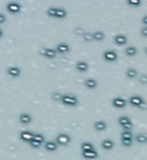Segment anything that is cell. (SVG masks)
<instances>
[{
    "instance_id": "obj_31",
    "label": "cell",
    "mask_w": 147,
    "mask_h": 160,
    "mask_svg": "<svg viewBox=\"0 0 147 160\" xmlns=\"http://www.w3.org/2000/svg\"><path fill=\"white\" fill-rule=\"evenodd\" d=\"M33 140H36L37 141V143H42L43 142V136H40V135H37V136H33Z\"/></svg>"
},
{
    "instance_id": "obj_6",
    "label": "cell",
    "mask_w": 147,
    "mask_h": 160,
    "mask_svg": "<svg viewBox=\"0 0 147 160\" xmlns=\"http://www.w3.org/2000/svg\"><path fill=\"white\" fill-rule=\"evenodd\" d=\"M42 54H43L44 56L48 57V58H53V57L57 56V49H53V48H44L42 49Z\"/></svg>"
},
{
    "instance_id": "obj_18",
    "label": "cell",
    "mask_w": 147,
    "mask_h": 160,
    "mask_svg": "<svg viewBox=\"0 0 147 160\" xmlns=\"http://www.w3.org/2000/svg\"><path fill=\"white\" fill-rule=\"evenodd\" d=\"M57 7H54V6L48 7L47 10H46V14H47L50 17H55V15H57Z\"/></svg>"
},
{
    "instance_id": "obj_12",
    "label": "cell",
    "mask_w": 147,
    "mask_h": 160,
    "mask_svg": "<svg viewBox=\"0 0 147 160\" xmlns=\"http://www.w3.org/2000/svg\"><path fill=\"white\" fill-rule=\"evenodd\" d=\"M119 123L124 128H130L131 127V120L128 117H121L119 119Z\"/></svg>"
},
{
    "instance_id": "obj_8",
    "label": "cell",
    "mask_w": 147,
    "mask_h": 160,
    "mask_svg": "<svg viewBox=\"0 0 147 160\" xmlns=\"http://www.w3.org/2000/svg\"><path fill=\"white\" fill-rule=\"evenodd\" d=\"M113 105H114L115 108H124L125 105H127V101L124 99H122V97H115L114 99H113Z\"/></svg>"
},
{
    "instance_id": "obj_4",
    "label": "cell",
    "mask_w": 147,
    "mask_h": 160,
    "mask_svg": "<svg viewBox=\"0 0 147 160\" xmlns=\"http://www.w3.org/2000/svg\"><path fill=\"white\" fill-rule=\"evenodd\" d=\"M114 41L116 45H119V46H123L125 43H128V37L125 36V34H122V33H119V34H116L114 38Z\"/></svg>"
},
{
    "instance_id": "obj_10",
    "label": "cell",
    "mask_w": 147,
    "mask_h": 160,
    "mask_svg": "<svg viewBox=\"0 0 147 160\" xmlns=\"http://www.w3.org/2000/svg\"><path fill=\"white\" fill-rule=\"evenodd\" d=\"M137 53H138V49L137 47H134V46H128V47L125 48V55L129 57L136 56Z\"/></svg>"
},
{
    "instance_id": "obj_36",
    "label": "cell",
    "mask_w": 147,
    "mask_h": 160,
    "mask_svg": "<svg viewBox=\"0 0 147 160\" xmlns=\"http://www.w3.org/2000/svg\"><path fill=\"white\" fill-rule=\"evenodd\" d=\"M144 52H145V54H146V55H147V46H146V47H145V50H144Z\"/></svg>"
},
{
    "instance_id": "obj_29",
    "label": "cell",
    "mask_w": 147,
    "mask_h": 160,
    "mask_svg": "<svg viewBox=\"0 0 147 160\" xmlns=\"http://www.w3.org/2000/svg\"><path fill=\"white\" fill-rule=\"evenodd\" d=\"M122 142H123V145H131V142H132V138H122Z\"/></svg>"
},
{
    "instance_id": "obj_1",
    "label": "cell",
    "mask_w": 147,
    "mask_h": 160,
    "mask_svg": "<svg viewBox=\"0 0 147 160\" xmlns=\"http://www.w3.org/2000/svg\"><path fill=\"white\" fill-rule=\"evenodd\" d=\"M61 99H62V102L64 104H67V105H72V106H75V105H77V103H78V99H77L76 96L70 95V94L62 95Z\"/></svg>"
},
{
    "instance_id": "obj_20",
    "label": "cell",
    "mask_w": 147,
    "mask_h": 160,
    "mask_svg": "<svg viewBox=\"0 0 147 160\" xmlns=\"http://www.w3.org/2000/svg\"><path fill=\"white\" fill-rule=\"evenodd\" d=\"M83 155L85 157V158H95L97 157V152L94 150H89V151H84L83 152Z\"/></svg>"
},
{
    "instance_id": "obj_24",
    "label": "cell",
    "mask_w": 147,
    "mask_h": 160,
    "mask_svg": "<svg viewBox=\"0 0 147 160\" xmlns=\"http://www.w3.org/2000/svg\"><path fill=\"white\" fill-rule=\"evenodd\" d=\"M94 127L97 130H104V129H106V123L104 121H98V123H95Z\"/></svg>"
},
{
    "instance_id": "obj_7",
    "label": "cell",
    "mask_w": 147,
    "mask_h": 160,
    "mask_svg": "<svg viewBox=\"0 0 147 160\" xmlns=\"http://www.w3.org/2000/svg\"><path fill=\"white\" fill-rule=\"evenodd\" d=\"M70 50V47H69V45L66 43H57V52L60 53V54H66Z\"/></svg>"
},
{
    "instance_id": "obj_28",
    "label": "cell",
    "mask_w": 147,
    "mask_h": 160,
    "mask_svg": "<svg viewBox=\"0 0 147 160\" xmlns=\"http://www.w3.org/2000/svg\"><path fill=\"white\" fill-rule=\"evenodd\" d=\"M82 148H83V150H84V151L93 150V146L91 145V144H89V143H85V144H83V145H82Z\"/></svg>"
},
{
    "instance_id": "obj_21",
    "label": "cell",
    "mask_w": 147,
    "mask_h": 160,
    "mask_svg": "<svg viewBox=\"0 0 147 160\" xmlns=\"http://www.w3.org/2000/svg\"><path fill=\"white\" fill-rule=\"evenodd\" d=\"M136 140H137L138 143H147V136L145 134H138Z\"/></svg>"
},
{
    "instance_id": "obj_13",
    "label": "cell",
    "mask_w": 147,
    "mask_h": 160,
    "mask_svg": "<svg viewBox=\"0 0 147 160\" xmlns=\"http://www.w3.org/2000/svg\"><path fill=\"white\" fill-rule=\"evenodd\" d=\"M97 86H98V82H97V80L93 79V78H90V79L85 80L86 88H89V89H94Z\"/></svg>"
},
{
    "instance_id": "obj_3",
    "label": "cell",
    "mask_w": 147,
    "mask_h": 160,
    "mask_svg": "<svg viewBox=\"0 0 147 160\" xmlns=\"http://www.w3.org/2000/svg\"><path fill=\"white\" fill-rule=\"evenodd\" d=\"M104 58L107 62H115L117 60V53L114 50H105Z\"/></svg>"
},
{
    "instance_id": "obj_27",
    "label": "cell",
    "mask_w": 147,
    "mask_h": 160,
    "mask_svg": "<svg viewBox=\"0 0 147 160\" xmlns=\"http://www.w3.org/2000/svg\"><path fill=\"white\" fill-rule=\"evenodd\" d=\"M46 149L50 151L55 150V149H57V144L53 143V142H48V143H46Z\"/></svg>"
},
{
    "instance_id": "obj_25",
    "label": "cell",
    "mask_w": 147,
    "mask_h": 160,
    "mask_svg": "<svg viewBox=\"0 0 147 160\" xmlns=\"http://www.w3.org/2000/svg\"><path fill=\"white\" fill-rule=\"evenodd\" d=\"M83 39H84L85 41H91V40H93V33H91V32L83 33Z\"/></svg>"
},
{
    "instance_id": "obj_11",
    "label": "cell",
    "mask_w": 147,
    "mask_h": 160,
    "mask_svg": "<svg viewBox=\"0 0 147 160\" xmlns=\"http://www.w3.org/2000/svg\"><path fill=\"white\" fill-rule=\"evenodd\" d=\"M76 69L79 72H85L87 69H89V64H87V62L85 61H78L76 64Z\"/></svg>"
},
{
    "instance_id": "obj_9",
    "label": "cell",
    "mask_w": 147,
    "mask_h": 160,
    "mask_svg": "<svg viewBox=\"0 0 147 160\" xmlns=\"http://www.w3.org/2000/svg\"><path fill=\"white\" fill-rule=\"evenodd\" d=\"M7 72H8V75H9L16 78V77H19V75H21V69L17 68V66H9L8 70H7Z\"/></svg>"
},
{
    "instance_id": "obj_26",
    "label": "cell",
    "mask_w": 147,
    "mask_h": 160,
    "mask_svg": "<svg viewBox=\"0 0 147 160\" xmlns=\"http://www.w3.org/2000/svg\"><path fill=\"white\" fill-rule=\"evenodd\" d=\"M21 136H22V138H23V140H32V138H33V135L31 134V133H29V132H23Z\"/></svg>"
},
{
    "instance_id": "obj_30",
    "label": "cell",
    "mask_w": 147,
    "mask_h": 160,
    "mask_svg": "<svg viewBox=\"0 0 147 160\" xmlns=\"http://www.w3.org/2000/svg\"><path fill=\"white\" fill-rule=\"evenodd\" d=\"M140 82L141 84H147V75H140Z\"/></svg>"
},
{
    "instance_id": "obj_17",
    "label": "cell",
    "mask_w": 147,
    "mask_h": 160,
    "mask_svg": "<svg viewBox=\"0 0 147 160\" xmlns=\"http://www.w3.org/2000/svg\"><path fill=\"white\" fill-rule=\"evenodd\" d=\"M105 39V33L104 31H95L93 32V40H97V41H101Z\"/></svg>"
},
{
    "instance_id": "obj_23",
    "label": "cell",
    "mask_w": 147,
    "mask_h": 160,
    "mask_svg": "<svg viewBox=\"0 0 147 160\" xmlns=\"http://www.w3.org/2000/svg\"><path fill=\"white\" fill-rule=\"evenodd\" d=\"M129 6H132V7H139L141 5V0H127Z\"/></svg>"
},
{
    "instance_id": "obj_33",
    "label": "cell",
    "mask_w": 147,
    "mask_h": 160,
    "mask_svg": "<svg viewBox=\"0 0 147 160\" xmlns=\"http://www.w3.org/2000/svg\"><path fill=\"white\" fill-rule=\"evenodd\" d=\"M141 34L142 37H147V26H142L141 28Z\"/></svg>"
},
{
    "instance_id": "obj_32",
    "label": "cell",
    "mask_w": 147,
    "mask_h": 160,
    "mask_svg": "<svg viewBox=\"0 0 147 160\" xmlns=\"http://www.w3.org/2000/svg\"><path fill=\"white\" fill-rule=\"evenodd\" d=\"M5 22H6V15L0 13V24L5 23Z\"/></svg>"
},
{
    "instance_id": "obj_35",
    "label": "cell",
    "mask_w": 147,
    "mask_h": 160,
    "mask_svg": "<svg viewBox=\"0 0 147 160\" xmlns=\"http://www.w3.org/2000/svg\"><path fill=\"white\" fill-rule=\"evenodd\" d=\"M2 34H4V33H2V30H1V29H0V38L2 37Z\"/></svg>"
},
{
    "instance_id": "obj_19",
    "label": "cell",
    "mask_w": 147,
    "mask_h": 160,
    "mask_svg": "<svg viewBox=\"0 0 147 160\" xmlns=\"http://www.w3.org/2000/svg\"><path fill=\"white\" fill-rule=\"evenodd\" d=\"M113 146H114V143L110 141V140H105V141L102 142V148L106 149V150H110Z\"/></svg>"
},
{
    "instance_id": "obj_2",
    "label": "cell",
    "mask_w": 147,
    "mask_h": 160,
    "mask_svg": "<svg viewBox=\"0 0 147 160\" xmlns=\"http://www.w3.org/2000/svg\"><path fill=\"white\" fill-rule=\"evenodd\" d=\"M7 10L12 13V14H16V13H20L21 12V8H22V6L20 2H16V1H10L7 4Z\"/></svg>"
},
{
    "instance_id": "obj_16",
    "label": "cell",
    "mask_w": 147,
    "mask_h": 160,
    "mask_svg": "<svg viewBox=\"0 0 147 160\" xmlns=\"http://www.w3.org/2000/svg\"><path fill=\"white\" fill-rule=\"evenodd\" d=\"M125 75H127L128 78L133 79V78H136L138 75V71L136 69H133V68H129L128 70H127V72H125Z\"/></svg>"
},
{
    "instance_id": "obj_5",
    "label": "cell",
    "mask_w": 147,
    "mask_h": 160,
    "mask_svg": "<svg viewBox=\"0 0 147 160\" xmlns=\"http://www.w3.org/2000/svg\"><path fill=\"white\" fill-rule=\"evenodd\" d=\"M130 104L133 105V106H141L144 104V99L142 97L138 96V95H134V96H131L130 97Z\"/></svg>"
},
{
    "instance_id": "obj_34",
    "label": "cell",
    "mask_w": 147,
    "mask_h": 160,
    "mask_svg": "<svg viewBox=\"0 0 147 160\" xmlns=\"http://www.w3.org/2000/svg\"><path fill=\"white\" fill-rule=\"evenodd\" d=\"M141 22H142V24H144V26H147V15H145V16H142Z\"/></svg>"
},
{
    "instance_id": "obj_15",
    "label": "cell",
    "mask_w": 147,
    "mask_h": 160,
    "mask_svg": "<svg viewBox=\"0 0 147 160\" xmlns=\"http://www.w3.org/2000/svg\"><path fill=\"white\" fill-rule=\"evenodd\" d=\"M69 141H70V138H69V136L66 135V134H60V135L57 136V142H59L60 144H68Z\"/></svg>"
},
{
    "instance_id": "obj_22",
    "label": "cell",
    "mask_w": 147,
    "mask_h": 160,
    "mask_svg": "<svg viewBox=\"0 0 147 160\" xmlns=\"http://www.w3.org/2000/svg\"><path fill=\"white\" fill-rule=\"evenodd\" d=\"M20 120L22 121L23 123H28L31 121V117L29 116V114H25V113H23V114H21V117H20Z\"/></svg>"
},
{
    "instance_id": "obj_14",
    "label": "cell",
    "mask_w": 147,
    "mask_h": 160,
    "mask_svg": "<svg viewBox=\"0 0 147 160\" xmlns=\"http://www.w3.org/2000/svg\"><path fill=\"white\" fill-rule=\"evenodd\" d=\"M67 10L64 9V8H61V7H57V15H55V17L57 19H66L67 17Z\"/></svg>"
}]
</instances>
